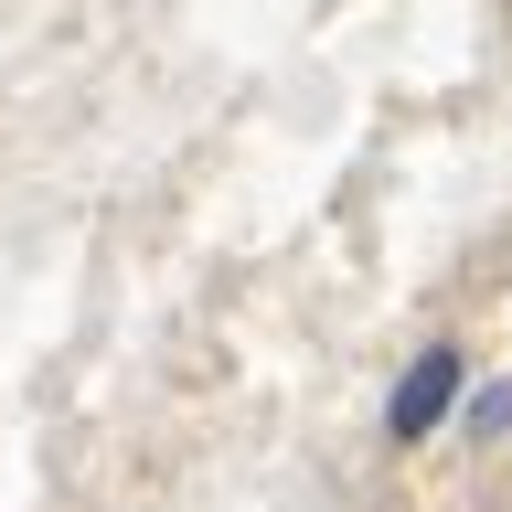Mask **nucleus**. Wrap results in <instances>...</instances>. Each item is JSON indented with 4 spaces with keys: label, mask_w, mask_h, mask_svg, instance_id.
<instances>
[{
    "label": "nucleus",
    "mask_w": 512,
    "mask_h": 512,
    "mask_svg": "<svg viewBox=\"0 0 512 512\" xmlns=\"http://www.w3.org/2000/svg\"><path fill=\"white\" fill-rule=\"evenodd\" d=\"M470 438H512V374L470 395Z\"/></svg>",
    "instance_id": "2"
},
{
    "label": "nucleus",
    "mask_w": 512,
    "mask_h": 512,
    "mask_svg": "<svg viewBox=\"0 0 512 512\" xmlns=\"http://www.w3.org/2000/svg\"><path fill=\"white\" fill-rule=\"evenodd\" d=\"M459 384H470V374H459V352H448V342H427L406 374H395V395H384V438H395V448L438 438V427H448V406H459Z\"/></svg>",
    "instance_id": "1"
}]
</instances>
